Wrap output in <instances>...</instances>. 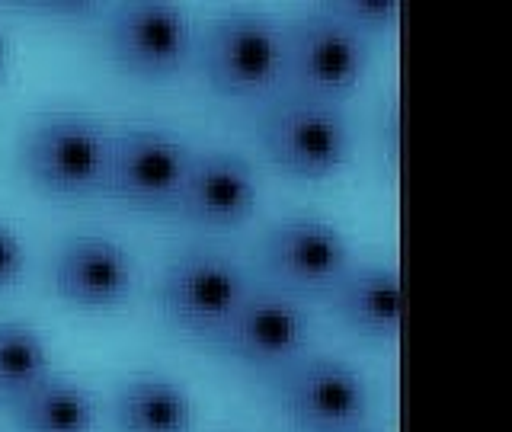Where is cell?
Segmentation results:
<instances>
[{"instance_id": "6da1fadb", "label": "cell", "mask_w": 512, "mask_h": 432, "mask_svg": "<svg viewBox=\"0 0 512 432\" xmlns=\"http://www.w3.org/2000/svg\"><path fill=\"white\" fill-rule=\"evenodd\" d=\"M109 141L80 112H48L20 141V167L32 186L52 196H87L106 180Z\"/></svg>"}, {"instance_id": "7a4b0ae2", "label": "cell", "mask_w": 512, "mask_h": 432, "mask_svg": "<svg viewBox=\"0 0 512 432\" xmlns=\"http://www.w3.org/2000/svg\"><path fill=\"white\" fill-rule=\"evenodd\" d=\"M202 64L218 93H256L272 84L282 68V36L260 13H228L208 29Z\"/></svg>"}, {"instance_id": "3957f363", "label": "cell", "mask_w": 512, "mask_h": 432, "mask_svg": "<svg viewBox=\"0 0 512 432\" xmlns=\"http://www.w3.org/2000/svg\"><path fill=\"white\" fill-rule=\"evenodd\" d=\"M186 164L189 154L173 135L157 128H132L109 144L103 186L122 205L151 212V208L173 205Z\"/></svg>"}, {"instance_id": "277c9868", "label": "cell", "mask_w": 512, "mask_h": 432, "mask_svg": "<svg viewBox=\"0 0 512 432\" xmlns=\"http://www.w3.org/2000/svg\"><path fill=\"white\" fill-rule=\"evenodd\" d=\"M244 298L240 269L215 253H186L160 279V311L186 333H218Z\"/></svg>"}, {"instance_id": "5b68a950", "label": "cell", "mask_w": 512, "mask_h": 432, "mask_svg": "<svg viewBox=\"0 0 512 432\" xmlns=\"http://www.w3.org/2000/svg\"><path fill=\"white\" fill-rule=\"evenodd\" d=\"M106 42L122 71L164 80L180 71L189 55V23L170 4H122L109 16Z\"/></svg>"}, {"instance_id": "8992f818", "label": "cell", "mask_w": 512, "mask_h": 432, "mask_svg": "<svg viewBox=\"0 0 512 432\" xmlns=\"http://www.w3.org/2000/svg\"><path fill=\"white\" fill-rule=\"evenodd\" d=\"M282 68L311 93H343L365 68L362 36L327 10L304 16L282 36Z\"/></svg>"}, {"instance_id": "52a82bcc", "label": "cell", "mask_w": 512, "mask_h": 432, "mask_svg": "<svg viewBox=\"0 0 512 432\" xmlns=\"http://www.w3.org/2000/svg\"><path fill=\"white\" fill-rule=\"evenodd\" d=\"M263 148L269 160L298 180H324L343 167L349 135L340 112L327 106H288L263 125Z\"/></svg>"}, {"instance_id": "ba28073f", "label": "cell", "mask_w": 512, "mask_h": 432, "mask_svg": "<svg viewBox=\"0 0 512 432\" xmlns=\"http://www.w3.org/2000/svg\"><path fill=\"white\" fill-rule=\"evenodd\" d=\"M256 196L260 189H256L244 160L228 151H205L199 157H189L173 205L199 228L231 231L250 218Z\"/></svg>"}, {"instance_id": "9c48e42d", "label": "cell", "mask_w": 512, "mask_h": 432, "mask_svg": "<svg viewBox=\"0 0 512 432\" xmlns=\"http://www.w3.org/2000/svg\"><path fill=\"white\" fill-rule=\"evenodd\" d=\"M365 404L362 378L336 359L301 362L282 381V410L308 432H346L362 420Z\"/></svg>"}, {"instance_id": "30bf717a", "label": "cell", "mask_w": 512, "mask_h": 432, "mask_svg": "<svg viewBox=\"0 0 512 432\" xmlns=\"http://www.w3.org/2000/svg\"><path fill=\"white\" fill-rule=\"evenodd\" d=\"M135 269L128 253L106 237L64 240L52 263L55 295L77 311H109L132 292Z\"/></svg>"}, {"instance_id": "8fae6325", "label": "cell", "mask_w": 512, "mask_h": 432, "mask_svg": "<svg viewBox=\"0 0 512 432\" xmlns=\"http://www.w3.org/2000/svg\"><path fill=\"white\" fill-rule=\"evenodd\" d=\"M263 263L272 276L288 285L330 288L346 272V244L327 221L288 218L266 234Z\"/></svg>"}, {"instance_id": "7c38bea8", "label": "cell", "mask_w": 512, "mask_h": 432, "mask_svg": "<svg viewBox=\"0 0 512 432\" xmlns=\"http://www.w3.org/2000/svg\"><path fill=\"white\" fill-rule=\"evenodd\" d=\"M308 333V317L301 314L295 301L282 295H253L237 304V311L228 317L215 336L224 352L250 365H272L288 359L304 343Z\"/></svg>"}, {"instance_id": "4fadbf2b", "label": "cell", "mask_w": 512, "mask_h": 432, "mask_svg": "<svg viewBox=\"0 0 512 432\" xmlns=\"http://www.w3.org/2000/svg\"><path fill=\"white\" fill-rule=\"evenodd\" d=\"M333 308L349 330L372 340L394 336L400 327V282L394 269L362 266L356 272H343L333 285Z\"/></svg>"}, {"instance_id": "5bb4252c", "label": "cell", "mask_w": 512, "mask_h": 432, "mask_svg": "<svg viewBox=\"0 0 512 432\" xmlns=\"http://www.w3.org/2000/svg\"><path fill=\"white\" fill-rule=\"evenodd\" d=\"M7 404L16 432H93V400L68 378L48 375Z\"/></svg>"}, {"instance_id": "9a60e30c", "label": "cell", "mask_w": 512, "mask_h": 432, "mask_svg": "<svg viewBox=\"0 0 512 432\" xmlns=\"http://www.w3.org/2000/svg\"><path fill=\"white\" fill-rule=\"evenodd\" d=\"M119 432H189L192 404L180 384L160 375H138L116 397Z\"/></svg>"}, {"instance_id": "2e32d148", "label": "cell", "mask_w": 512, "mask_h": 432, "mask_svg": "<svg viewBox=\"0 0 512 432\" xmlns=\"http://www.w3.org/2000/svg\"><path fill=\"white\" fill-rule=\"evenodd\" d=\"M48 378V349L23 320H0V400H13Z\"/></svg>"}, {"instance_id": "e0dca14e", "label": "cell", "mask_w": 512, "mask_h": 432, "mask_svg": "<svg viewBox=\"0 0 512 432\" xmlns=\"http://www.w3.org/2000/svg\"><path fill=\"white\" fill-rule=\"evenodd\" d=\"M324 10L333 13L352 32H359V36L391 26L397 16V4H391V0H349V4H330Z\"/></svg>"}, {"instance_id": "ac0fdd59", "label": "cell", "mask_w": 512, "mask_h": 432, "mask_svg": "<svg viewBox=\"0 0 512 432\" xmlns=\"http://www.w3.org/2000/svg\"><path fill=\"white\" fill-rule=\"evenodd\" d=\"M26 272V247L7 224H0V292L16 285Z\"/></svg>"}, {"instance_id": "d6986e66", "label": "cell", "mask_w": 512, "mask_h": 432, "mask_svg": "<svg viewBox=\"0 0 512 432\" xmlns=\"http://www.w3.org/2000/svg\"><path fill=\"white\" fill-rule=\"evenodd\" d=\"M4 71H7V39L0 32V77H4Z\"/></svg>"}]
</instances>
